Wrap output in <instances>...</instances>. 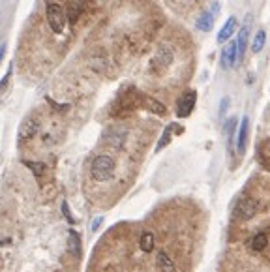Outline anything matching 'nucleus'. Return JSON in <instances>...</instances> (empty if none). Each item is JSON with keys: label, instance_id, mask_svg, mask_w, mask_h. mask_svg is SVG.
<instances>
[{"label": "nucleus", "instance_id": "f257e3e1", "mask_svg": "<svg viewBox=\"0 0 270 272\" xmlns=\"http://www.w3.org/2000/svg\"><path fill=\"white\" fill-rule=\"evenodd\" d=\"M90 175L98 182H105L114 175V160L107 154H100L94 158L92 165H90Z\"/></svg>", "mask_w": 270, "mask_h": 272}, {"label": "nucleus", "instance_id": "f03ea898", "mask_svg": "<svg viewBox=\"0 0 270 272\" xmlns=\"http://www.w3.org/2000/svg\"><path fill=\"white\" fill-rule=\"evenodd\" d=\"M45 11H47V23H49L51 30L54 34H62L64 28H66V21H68L66 10H64L58 2H49Z\"/></svg>", "mask_w": 270, "mask_h": 272}, {"label": "nucleus", "instance_id": "7ed1b4c3", "mask_svg": "<svg viewBox=\"0 0 270 272\" xmlns=\"http://www.w3.org/2000/svg\"><path fill=\"white\" fill-rule=\"evenodd\" d=\"M263 210V203L255 197H244L239 201L237 209H235V216L239 220H251L253 216H257Z\"/></svg>", "mask_w": 270, "mask_h": 272}, {"label": "nucleus", "instance_id": "20e7f679", "mask_svg": "<svg viewBox=\"0 0 270 272\" xmlns=\"http://www.w3.org/2000/svg\"><path fill=\"white\" fill-rule=\"evenodd\" d=\"M173 58H175L173 49L167 47V45H162L156 51V54H154V58H152V62H150V68H152L154 72H163V70H167V68L171 66Z\"/></svg>", "mask_w": 270, "mask_h": 272}, {"label": "nucleus", "instance_id": "39448f33", "mask_svg": "<svg viewBox=\"0 0 270 272\" xmlns=\"http://www.w3.org/2000/svg\"><path fill=\"white\" fill-rule=\"evenodd\" d=\"M195 102H197V92H195V90H188V92H184L177 102V116L186 118V116L191 115V111H193V107H195Z\"/></svg>", "mask_w": 270, "mask_h": 272}, {"label": "nucleus", "instance_id": "423d86ee", "mask_svg": "<svg viewBox=\"0 0 270 272\" xmlns=\"http://www.w3.org/2000/svg\"><path fill=\"white\" fill-rule=\"evenodd\" d=\"M38 130H40V122H38L36 116H28V118H25L21 128H19V134H17V141H19V143H27V141H30L32 137L38 134Z\"/></svg>", "mask_w": 270, "mask_h": 272}, {"label": "nucleus", "instance_id": "0eeeda50", "mask_svg": "<svg viewBox=\"0 0 270 272\" xmlns=\"http://www.w3.org/2000/svg\"><path fill=\"white\" fill-rule=\"evenodd\" d=\"M219 2H214L212 6H210V10H207L201 17L197 19V28L201 32H208L212 30V27H214V21H216V17H218L219 13Z\"/></svg>", "mask_w": 270, "mask_h": 272}, {"label": "nucleus", "instance_id": "6e6552de", "mask_svg": "<svg viewBox=\"0 0 270 272\" xmlns=\"http://www.w3.org/2000/svg\"><path fill=\"white\" fill-rule=\"evenodd\" d=\"M248 42H249V17H246V23L240 28L239 38H237V64L242 62V58L246 54V49H248Z\"/></svg>", "mask_w": 270, "mask_h": 272}, {"label": "nucleus", "instance_id": "1a4fd4ad", "mask_svg": "<svg viewBox=\"0 0 270 272\" xmlns=\"http://www.w3.org/2000/svg\"><path fill=\"white\" fill-rule=\"evenodd\" d=\"M248 134H249V118L248 116H244L242 122H240L239 136H237V152H239V154H244V150H246Z\"/></svg>", "mask_w": 270, "mask_h": 272}, {"label": "nucleus", "instance_id": "9d476101", "mask_svg": "<svg viewBox=\"0 0 270 272\" xmlns=\"http://www.w3.org/2000/svg\"><path fill=\"white\" fill-rule=\"evenodd\" d=\"M104 139L109 145H113L114 148L122 147L126 139V130H122V128H111V130H107L104 134Z\"/></svg>", "mask_w": 270, "mask_h": 272}, {"label": "nucleus", "instance_id": "9b49d317", "mask_svg": "<svg viewBox=\"0 0 270 272\" xmlns=\"http://www.w3.org/2000/svg\"><path fill=\"white\" fill-rule=\"evenodd\" d=\"M221 68H231L233 64L237 62V42H233V43H229L227 47L221 51Z\"/></svg>", "mask_w": 270, "mask_h": 272}, {"label": "nucleus", "instance_id": "f8f14e48", "mask_svg": "<svg viewBox=\"0 0 270 272\" xmlns=\"http://www.w3.org/2000/svg\"><path fill=\"white\" fill-rule=\"evenodd\" d=\"M237 27H239V21H237V17H229L227 21H225V25H223V28L219 30L218 34V42L219 43H225L235 34V30H237Z\"/></svg>", "mask_w": 270, "mask_h": 272}, {"label": "nucleus", "instance_id": "ddd939ff", "mask_svg": "<svg viewBox=\"0 0 270 272\" xmlns=\"http://www.w3.org/2000/svg\"><path fill=\"white\" fill-rule=\"evenodd\" d=\"M81 13H83V0H72L70 6H68V10H66L70 25H75V23L79 21Z\"/></svg>", "mask_w": 270, "mask_h": 272}, {"label": "nucleus", "instance_id": "4468645a", "mask_svg": "<svg viewBox=\"0 0 270 272\" xmlns=\"http://www.w3.org/2000/svg\"><path fill=\"white\" fill-rule=\"evenodd\" d=\"M141 102H143V105H145L148 111H152L156 115H165L167 113L165 105L162 104V102H158V100H154V98H150V96H143Z\"/></svg>", "mask_w": 270, "mask_h": 272}, {"label": "nucleus", "instance_id": "2eb2a0df", "mask_svg": "<svg viewBox=\"0 0 270 272\" xmlns=\"http://www.w3.org/2000/svg\"><path fill=\"white\" fill-rule=\"evenodd\" d=\"M267 244H269V235H267V233H257V235L249 241V248L253 251H261L267 248Z\"/></svg>", "mask_w": 270, "mask_h": 272}, {"label": "nucleus", "instance_id": "dca6fc26", "mask_svg": "<svg viewBox=\"0 0 270 272\" xmlns=\"http://www.w3.org/2000/svg\"><path fill=\"white\" fill-rule=\"evenodd\" d=\"M139 246H141V250L146 251V253L154 250V233L145 231V233L141 235V239H139Z\"/></svg>", "mask_w": 270, "mask_h": 272}, {"label": "nucleus", "instance_id": "f3484780", "mask_svg": "<svg viewBox=\"0 0 270 272\" xmlns=\"http://www.w3.org/2000/svg\"><path fill=\"white\" fill-rule=\"evenodd\" d=\"M158 267L163 272H175V265H173L171 257L167 255L165 251H160L158 253Z\"/></svg>", "mask_w": 270, "mask_h": 272}, {"label": "nucleus", "instance_id": "a211bd4d", "mask_svg": "<svg viewBox=\"0 0 270 272\" xmlns=\"http://www.w3.org/2000/svg\"><path fill=\"white\" fill-rule=\"evenodd\" d=\"M265 42H267V32L259 30L253 38V43H251V53H261V49L265 47Z\"/></svg>", "mask_w": 270, "mask_h": 272}, {"label": "nucleus", "instance_id": "6ab92c4d", "mask_svg": "<svg viewBox=\"0 0 270 272\" xmlns=\"http://www.w3.org/2000/svg\"><path fill=\"white\" fill-rule=\"evenodd\" d=\"M223 130H225V136L229 139V147H233V139H235V132H237V118L235 116L229 118L225 126H223Z\"/></svg>", "mask_w": 270, "mask_h": 272}, {"label": "nucleus", "instance_id": "aec40b11", "mask_svg": "<svg viewBox=\"0 0 270 272\" xmlns=\"http://www.w3.org/2000/svg\"><path fill=\"white\" fill-rule=\"evenodd\" d=\"M173 130H175V124H169L163 130V136H162V139L158 141V147H156V152H160L162 148H165L167 145H169V141H171V134H173Z\"/></svg>", "mask_w": 270, "mask_h": 272}, {"label": "nucleus", "instance_id": "412c9836", "mask_svg": "<svg viewBox=\"0 0 270 272\" xmlns=\"http://www.w3.org/2000/svg\"><path fill=\"white\" fill-rule=\"evenodd\" d=\"M70 250L73 255H79L81 253V239L75 231H70Z\"/></svg>", "mask_w": 270, "mask_h": 272}, {"label": "nucleus", "instance_id": "4be33fe9", "mask_svg": "<svg viewBox=\"0 0 270 272\" xmlns=\"http://www.w3.org/2000/svg\"><path fill=\"white\" fill-rule=\"evenodd\" d=\"M25 165H27L28 169H32V173H34L38 178L42 177L43 171H45V163H40V162H25Z\"/></svg>", "mask_w": 270, "mask_h": 272}, {"label": "nucleus", "instance_id": "5701e85b", "mask_svg": "<svg viewBox=\"0 0 270 272\" xmlns=\"http://www.w3.org/2000/svg\"><path fill=\"white\" fill-rule=\"evenodd\" d=\"M62 212H64V216H66V220H68V223H75V218L72 216V212L68 209V203H66V201H62Z\"/></svg>", "mask_w": 270, "mask_h": 272}, {"label": "nucleus", "instance_id": "b1692460", "mask_svg": "<svg viewBox=\"0 0 270 272\" xmlns=\"http://www.w3.org/2000/svg\"><path fill=\"white\" fill-rule=\"evenodd\" d=\"M10 77H11V68L6 72V75H4V79L0 81V92H4L6 90V86H8V83H10Z\"/></svg>", "mask_w": 270, "mask_h": 272}, {"label": "nucleus", "instance_id": "393cba45", "mask_svg": "<svg viewBox=\"0 0 270 272\" xmlns=\"http://www.w3.org/2000/svg\"><path fill=\"white\" fill-rule=\"evenodd\" d=\"M227 107H229V98H223L221 104H219V116H223L227 113Z\"/></svg>", "mask_w": 270, "mask_h": 272}, {"label": "nucleus", "instance_id": "a878e982", "mask_svg": "<svg viewBox=\"0 0 270 272\" xmlns=\"http://www.w3.org/2000/svg\"><path fill=\"white\" fill-rule=\"evenodd\" d=\"M102 221H104V218H96V220H94V223H92V231L98 229V227L102 225Z\"/></svg>", "mask_w": 270, "mask_h": 272}, {"label": "nucleus", "instance_id": "bb28decb", "mask_svg": "<svg viewBox=\"0 0 270 272\" xmlns=\"http://www.w3.org/2000/svg\"><path fill=\"white\" fill-rule=\"evenodd\" d=\"M4 53H6V45L0 47V62H2V58H4Z\"/></svg>", "mask_w": 270, "mask_h": 272}, {"label": "nucleus", "instance_id": "cd10ccee", "mask_svg": "<svg viewBox=\"0 0 270 272\" xmlns=\"http://www.w3.org/2000/svg\"><path fill=\"white\" fill-rule=\"evenodd\" d=\"M0 269H2V257H0Z\"/></svg>", "mask_w": 270, "mask_h": 272}]
</instances>
